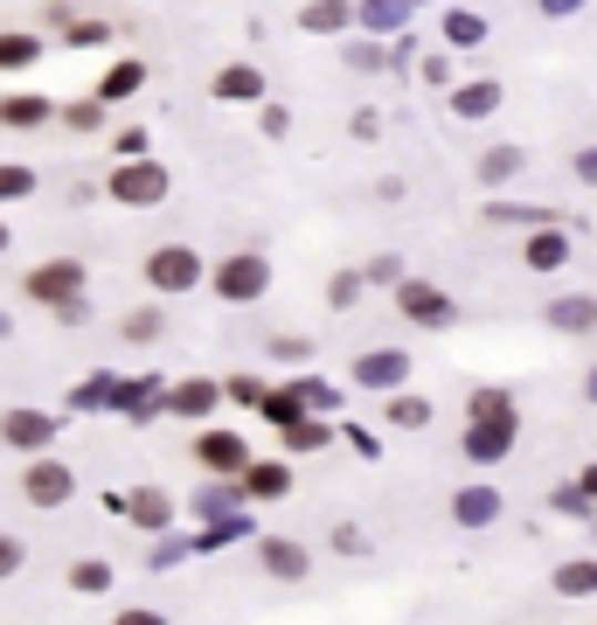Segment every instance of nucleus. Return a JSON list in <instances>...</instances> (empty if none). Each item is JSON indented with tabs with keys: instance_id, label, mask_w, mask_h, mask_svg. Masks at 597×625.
<instances>
[{
	"instance_id": "1",
	"label": "nucleus",
	"mask_w": 597,
	"mask_h": 625,
	"mask_svg": "<svg viewBox=\"0 0 597 625\" xmlns=\"http://www.w3.org/2000/svg\"><path fill=\"white\" fill-rule=\"evenodd\" d=\"M146 278L161 285V293H188V285L202 278V257H195V250H181V244H167V250H153Z\"/></svg>"
},
{
	"instance_id": "2",
	"label": "nucleus",
	"mask_w": 597,
	"mask_h": 625,
	"mask_svg": "<svg viewBox=\"0 0 597 625\" xmlns=\"http://www.w3.org/2000/svg\"><path fill=\"white\" fill-rule=\"evenodd\" d=\"M76 293H84V271H76V265H42L29 278V299H42V306H70Z\"/></svg>"
},
{
	"instance_id": "3",
	"label": "nucleus",
	"mask_w": 597,
	"mask_h": 625,
	"mask_svg": "<svg viewBox=\"0 0 597 625\" xmlns=\"http://www.w3.org/2000/svg\"><path fill=\"white\" fill-rule=\"evenodd\" d=\"M216 293L223 299H257L265 293V265H257V257H229V265L216 271Z\"/></svg>"
},
{
	"instance_id": "4",
	"label": "nucleus",
	"mask_w": 597,
	"mask_h": 625,
	"mask_svg": "<svg viewBox=\"0 0 597 625\" xmlns=\"http://www.w3.org/2000/svg\"><path fill=\"white\" fill-rule=\"evenodd\" d=\"M397 306H403V312H418V320H431V327H445V320H452L445 293H431V285H403V293H397Z\"/></svg>"
},
{
	"instance_id": "5",
	"label": "nucleus",
	"mask_w": 597,
	"mask_h": 625,
	"mask_svg": "<svg viewBox=\"0 0 597 625\" xmlns=\"http://www.w3.org/2000/svg\"><path fill=\"white\" fill-rule=\"evenodd\" d=\"M119 195H125V202H161V195H167V174H161V167H125V174H119Z\"/></svg>"
},
{
	"instance_id": "6",
	"label": "nucleus",
	"mask_w": 597,
	"mask_h": 625,
	"mask_svg": "<svg viewBox=\"0 0 597 625\" xmlns=\"http://www.w3.org/2000/svg\"><path fill=\"white\" fill-rule=\"evenodd\" d=\"M70 493V473L56 459H42V465H29V501H63Z\"/></svg>"
},
{
	"instance_id": "7",
	"label": "nucleus",
	"mask_w": 597,
	"mask_h": 625,
	"mask_svg": "<svg viewBox=\"0 0 597 625\" xmlns=\"http://www.w3.org/2000/svg\"><path fill=\"white\" fill-rule=\"evenodd\" d=\"M202 465H216V473H244V445L237 438H202Z\"/></svg>"
},
{
	"instance_id": "8",
	"label": "nucleus",
	"mask_w": 597,
	"mask_h": 625,
	"mask_svg": "<svg viewBox=\"0 0 597 625\" xmlns=\"http://www.w3.org/2000/svg\"><path fill=\"white\" fill-rule=\"evenodd\" d=\"M265 563L278 570V577H306V550H299V542H271Z\"/></svg>"
},
{
	"instance_id": "9",
	"label": "nucleus",
	"mask_w": 597,
	"mask_h": 625,
	"mask_svg": "<svg viewBox=\"0 0 597 625\" xmlns=\"http://www.w3.org/2000/svg\"><path fill=\"white\" fill-rule=\"evenodd\" d=\"M216 98H257V70H244V63L223 70V76H216Z\"/></svg>"
},
{
	"instance_id": "10",
	"label": "nucleus",
	"mask_w": 597,
	"mask_h": 625,
	"mask_svg": "<svg viewBox=\"0 0 597 625\" xmlns=\"http://www.w3.org/2000/svg\"><path fill=\"white\" fill-rule=\"evenodd\" d=\"M341 21H348V8H341V0H320V8H306V29H313V35H333Z\"/></svg>"
},
{
	"instance_id": "11",
	"label": "nucleus",
	"mask_w": 597,
	"mask_h": 625,
	"mask_svg": "<svg viewBox=\"0 0 597 625\" xmlns=\"http://www.w3.org/2000/svg\"><path fill=\"white\" fill-rule=\"evenodd\" d=\"M424 417H431V403H424V397H397V403H389V424H410V431H418Z\"/></svg>"
},
{
	"instance_id": "12",
	"label": "nucleus",
	"mask_w": 597,
	"mask_h": 625,
	"mask_svg": "<svg viewBox=\"0 0 597 625\" xmlns=\"http://www.w3.org/2000/svg\"><path fill=\"white\" fill-rule=\"evenodd\" d=\"M29 188H35V174H29V167H0V202H21Z\"/></svg>"
},
{
	"instance_id": "13",
	"label": "nucleus",
	"mask_w": 597,
	"mask_h": 625,
	"mask_svg": "<svg viewBox=\"0 0 597 625\" xmlns=\"http://www.w3.org/2000/svg\"><path fill=\"white\" fill-rule=\"evenodd\" d=\"M133 514H140V529H161V521H167V501H161V493H133Z\"/></svg>"
},
{
	"instance_id": "14",
	"label": "nucleus",
	"mask_w": 597,
	"mask_h": 625,
	"mask_svg": "<svg viewBox=\"0 0 597 625\" xmlns=\"http://www.w3.org/2000/svg\"><path fill=\"white\" fill-rule=\"evenodd\" d=\"M140 76H146L140 63H119V70L105 76V98H125V91H140Z\"/></svg>"
},
{
	"instance_id": "15",
	"label": "nucleus",
	"mask_w": 597,
	"mask_h": 625,
	"mask_svg": "<svg viewBox=\"0 0 597 625\" xmlns=\"http://www.w3.org/2000/svg\"><path fill=\"white\" fill-rule=\"evenodd\" d=\"M70 584H76V591H105V584H112V570H105V563H76V570H70Z\"/></svg>"
},
{
	"instance_id": "16",
	"label": "nucleus",
	"mask_w": 597,
	"mask_h": 625,
	"mask_svg": "<svg viewBox=\"0 0 597 625\" xmlns=\"http://www.w3.org/2000/svg\"><path fill=\"white\" fill-rule=\"evenodd\" d=\"M0 119H8V125H35L42 104H35V98H8V104H0Z\"/></svg>"
},
{
	"instance_id": "17",
	"label": "nucleus",
	"mask_w": 597,
	"mask_h": 625,
	"mask_svg": "<svg viewBox=\"0 0 597 625\" xmlns=\"http://www.w3.org/2000/svg\"><path fill=\"white\" fill-rule=\"evenodd\" d=\"M8 438H14V445H21V438H29V445H42L49 424H42V417H8Z\"/></svg>"
},
{
	"instance_id": "18",
	"label": "nucleus",
	"mask_w": 597,
	"mask_h": 625,
	"mask_svg": "<svg viewBox=\"0 0 597 625\" xmlns=\"http://www.w3.org/2000/svg\"><path fill=\"white\" fill-rule=\"evenodd\" d=\"M556 584H563V591H597V563H569Z\"/></svg>"
},
{
	"instance_id": "19",
	"label": "nucleus",
	"mask_w": 597,
	"mask_h": 625,
	"mask_svg": "<svg viewBox=\"0 0 597 625\" xmlns=\"http://www.w3.org/2000/svg\"><path fill=\"white\" fill-rule=\"evenodd\" d=\"M209 403H216V389H209V382H188V389L174 397V410H209Z\"/></svg>"
},
{
	"instance_id": "20",
	"label": "nucleus",
	"mask_w": 597,
	"mask_h": 625,
	"mask_svg": "<svg viewBox=\"0 0 597 625\" xmlns=\"http://www.w3.org/2000/svg\"><path fill=\"white\" fill-rule=\"evenodd\" d=\"M29 57H35L29 35H0V63H29Z\"/></svg>"
},
{
	"instance_id": "21",
	"label": "nucleus",
	"mask_w": 597,
	"mask_h": 625,
	"mask_svg": "<svg viewBox=\"0 0 597 625\" xmlns=\"http://www.w3.org/2000/svg\"><path fill=\"white\" fill-rule=\"evenodd\" d=\"M514 167H522V153H493V161H486V181H507Z\"/></svg>"
},
{
	"instance_id": "22",
	"label": "nucleus",
	"mask_w": 597,
	"mask_h": 625,
	"mask_svg": "<svg viewBox=\"0 0 597 625\" xmlns=\"http://www.w3.org/2000/svg\"><path fill=\"white\" fill-rule=\"evenodd\" d=\"M528 257H535V265H556V257H563V237H535Z\"/></svg>"
},
{
	"instance_id": "23",
	"label": "nucleus",
	"mask_w": 597,
	"mask_h": 625,
	"mask_svg": "<svg viewBox=\"0 0 597 625\" xmlns=\"http://www.w3.org/2000/svg\"><path fill=\"white\" fill-rule=\"evenodd\" d=\"M250 486H257V493H278V486H285V473H278V465H257Z\"/></svg>"
},
{
	"instance_id": "24",
	"label": "nucleus",
	"mask_w": 597,
	"mask_h": 625,
	"mask_svg": "<svg viewBox=\"0 0 597 625\" xmlns=\"http://www.w3.org/2000/svg\"><path fill=\"white\" fill-rule=\"evenodd\" d=\"M14 563H21V542H0V577H8Z\"/></svg>"
}]
</instances>
